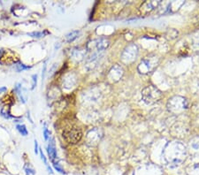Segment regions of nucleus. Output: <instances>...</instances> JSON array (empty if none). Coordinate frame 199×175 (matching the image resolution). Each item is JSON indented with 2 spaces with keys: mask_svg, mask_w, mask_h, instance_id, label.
<instances>
[{
  "mask_svg": "<svg viewBox=\"0 0 199 175\" xmlns=\"http://www.w3.org/2000/svg\"><path fill=\"white\" fill-rule=\"evenodd\" d=\"M63 137L69 143H77L81 139L82 134L77 128H71L63 132Z\"/></svg>",
  "mask_w": 199,
  "mask_h": 175,
  "instance_id": "obj_1",
  "label": "nucleus"
},
{
  "mask_svg": "<svg viewBox=\"0 0 199 175\" xmlns=\"http://www.w3.org/2000/svg\"><path fill=\"white\" fill-rule=\"evenodd\" d=\"M32 80H33V83H32V89H35V87L36 86V82H37V75H34L32 76Z\"/></svg>",
  "mask_w": 199,
  "mask_h": 175,
  "instance_id": "obj_11",
  "label": "nucleus"
},
{
  "mask_svg": "<svg viewBox=\"0 0 199 175\" xmlns=\"http://www.w3.org/2000/svg\"><path fill=\"white\" fill-rule=\"evenodd\" d=\"M6 90H7V89H6L5 87H1V88H0V94L3 93V92H4V91H6Z\"/></svg>",
  "mask_w": 199,
  "mask_h": 175,
  "instance_id": "obj_14",
  "label": "nucleus"
},
{
  "mask_svg": "<svg viewBox=\"0 0 199 175\" xmlns=\"http://www.w3.org/2000/svg\"><path fill=\"white\" fill-rule=\"evenodd\" d=\"M15 91L17 92V95L19 96V97L21 99V102L25 103L26 102H27V95L26 93L25 89L22 88L21 84L17 83L16 86H15Z\"/></svg>",
  "mask_w": 199,
  "mask_h": 175,
  "instance_id": "obj_3",
  "label": "nucleus"
},
{
  "mask_svg": "<svg viewBox=\"0 0 199 175\" xmlns=\"http://www.w3.org/2000/svg\"><path fill=\"white\" fill-rule=\"evenodd\" d=\"M47 152H48V155H49V157H50V160L54 164V163H57L56 160H57V150H56V147H55V143H54V140H50V142L48 144V147H47Z\"/></svg>",
  "mask_w": 199,
  "mask_h": 175,
  "instance_id": "obj_2",
  "label": "nucleus"
},
{
  "mask_svg": "<svg viewBox=\"0 0 199 175\" xmlns=\"http://www.w3.org/2000/svg\"><path fill=\"white\" fill-rule=\"evenodd\" d=\"M46 34H48L47 31H44V32H33V33H30L29 35H31L32 37H44Z\"/></svg>",
  "mask_w": 199,
  "mask_h": 175,
  "instance_id": "obj_8",
  "label": "nucleus"
},
{
  "mask_svg": "<svg viewBox=\"0 0 199 175\" xmlns=\"http://www.w3.org/2000/svg\"><path fill=\"white\" fill-rule=\"evenodd\" d=\"M4 51L3 50H0V58H1V55H2V53H3Z\"/></svg>",
  "mask_w": 199,
  "mask_h": 175,
  "instance_id": "obj_15",
  "label": "nucleus"
},
{
  "mask_svg": "<svg viewBox=\"0 0 199 175\" xmlns=\"http://www.w3.org/2000/svg\"><path fill=\"white\" fill-rule=\"evenodd\" d=\"M53 167H54L55 170L58 171V173H60V174H66L65 171H64V169L59 165V164H58V163H54V164H53Z\"/></svg>",
  "mask_w": 199,
  "mask_h": 175,
  "instance_id": "obj_9",
  "label": "nucleus"
},
{
  "mask_svg": "<svg viewBox=\"0 0 199 175\" xmlns=\"http://www.w3.org/2000/svg\"><path fill=\"white\" fill-rule=\"evenodd\" d=\"M110 44V42L106 38H100L96 41V49L98 51H103L105 50Z\"/></svg>",
  "mask_w": 199,
  "mask_h": 175,
  "instance_id": "obj_4",
  "label": "nucleus"
},
{
  "mask_svg": "<svg viewBox=\"0 0 199 175\" xmlns=\"http://www.w3.org/2000/svg\"><path fill=\"white\" fill-rule=\"evenodd\" d=\"M35 152H36V154L38 153V143H37L36 140H35Z\"/></svg>",
  "mask_w": 199,
  "mask_h": 175,
  "instance_id": "obj_13",
  "label": "nucleus"
},
{
  "mask_svg": "<svg viewBox=\"0 0 199 175\" xmlns=\"http://www.w3.org/2000/svg\"><path fill=\"white\" fill-rule=\"evenodd\" d=\"M44 136L45 141H48V140H49V137H50V132L48 131L47 127H44Z\"/></svg>",
  "mask_w": 199,
  "mask_h": 175,
  "instance_id": "obj_10",
  "label": "nucleus"
},
{
  "mask_svg": "<svg viewBox=\"0 0 199 175\" xmlns=\"http://www.w3.org/2000/svg\"><path fill=\"white\" fill-rule=\"evenodd\" d=\"M79 34H80V31H78V30H73V31H71V32L68 33V34L67 35V36H66L67 41L68 43H71V42L75 41V39L78 37Z\"/></svg>",
  "mask_w": 199,
  "mask_h": 175,
  "instance_id": "obj_5",
  "label": "nucleus"
},
{
  "mask_svg": "<svg viewBox=\"0 0 199 175\" xmlns=\"http://www.w3.org/2000/svg\"><path fill=\"white\" fill-rule=\"evenodd\" d=\"M16 128H17V130L19 131V133L21 135H23V136H27V135L28 132H27V129L25 125H17L16 126Z\"/></svg>",
  "mask_w": 199,
  "mask_h": 175,
  "instance_id": "obj_6",
  "label": "nucleus"
},
{
  "mask_svg": "<svg viewBox=\"0 0 199 175\" xmlns=\"http://www.w3.org/2000/svg\"><path fill=\"white\" fill-rule=\"evenodd\" d=\"M40 155H41V158H42V160L44 161V165H45L46 166H48V163H47V159H46V157H44V153H43V150H40Z\"/></svg>",
  "mask_w": 199,
  "mask_h": 175,
  "instance_id": "obj_12",
  "label": "nucleus"
},
{
  "mask_svg": "<svg viewBox=\"0 0 199 175\" xmlns=\"http://www.w3.org/2000/svg\"><path fill=\"white\" fill-rule=\"evenodd\" d=\"M29 68H30V66H25V65H23L22 63H18V64L16 65V70H17L18 72H22V71L27 70V69H29Z\"/></svg>",
  "mask_w": 199,
  "mask_h": 175,
  "instance_id": "obj_7",
  "label": "nucleus"
}]
</instances>
